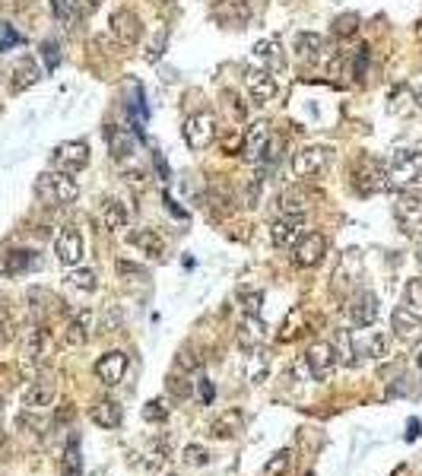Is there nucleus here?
Returning <instances> with one entry per match:
<instances>
[{"instance_id": "aec40b11", "label": "nucleus", "mask_w": 422, "mask_h": 476, "mask_svg": "<svg viewBox=\"0 0 422 476\" xmlns=\"http://www.w3.org/2000/svg\"><path fill=\"white\" fill-rule=\"evenodd\" d=\"M124 374H128V353H121V349H111V353H105L96 362V378L102 384H108V387L121 384Z\"/></svg>"}, {"instance_id": "ea45409f", "label": "nucleus", "mask_w": 422, "mask_h": 476, "mask_svg": "<svg viewBox=\"0 0 422 476\" xmlns=\"http://www.w3.org/2000/svg\"><path fill=\"white\" fill-rule=\"evenodd\" d=\"M185 463L187 467H204V463H210V451H206L204 444H187L185 448Z\"/></svg>"}, {"instance_id": "79ce46f5", "label": "nucleus", "mask_w": 422, "mask_h": 476, "mask_svg": "<svg viewBox=\"0 0 422 476\" xmlns=\"http://www.w3.org/2000/svg\"><path fill=\"white\" fill-rule=\"evenodd\" d=\"M356 29H359V16H356V13H346V16L333 19V32H337V35H356Z\"/></svg>"}, {"instance_id": "cd10ccee", "label": "nucleus", "mask_w": 422, "mask_h": 476, "mask_svg": "<svg viewBox=\"0 0 422 476\" xmlns=\"http://www.w3.org/2000/svg\"><path fill=\"white\" fill-rule=\"evenodd\" d=\"M39 267V254L29 251V248H16V251H7L4 260H0V273L7 276H20V273H29Z\"/></svg>"}, {"instance_id": "393cba45", "label": "nucleus", "mask_w": 422, "mask_h": 476, "mask_svg": "<svg viewBox=\"0 0 422 476\" xmlns=\"http://www.w3.org/2000/svg\"><path fill=\"white\" fill-rule=\"evenodd\" d=\"M130 245L140 254H147L149 260L166 257V238H162L156 228H134V232H130Z\"/></svg>"}, {"instance_id": "bb28decb", "label": "nucleus", "mask_w": 422, "mask_h": 476, "mask_svg": "<svg viewBox=\"0 0 422 476\" xmlns=\"http://www.w3.org/2000/svg\"><path fill=\"white\" fill-rule=\"evenodd\" d=\"M105 137H108V149H111V159H115V162H128L137 152V137L128 127H108Z\"/></svg>"}, {"instance_id": "473e14b6", "label": "nucleus", "mask_w": 422, "mask_h": 476, "mask_svg": "<svg viewBox=\"0 0 422 476\" xmlns=\"http://www.w3.org/2000/svg\"><path fill=\"white\" fill-rule=\"evenodd\" d=\"M89 416L99 429H118L121 419H124V410L115 403V400H99V403L89 410Z\"/></svg>"}, {"instance_id": "e433bc0d", "label": "nucleus", "mask_w": 422, "mask_h": 476, "mask_svg": "<svg viewBox=\"0 0 422 476\" xmlns=\"http://www.w3.org/2000/svg\"><path fill=\"white\" fill-rule=\"evenodd\" d=\"M166 44H168V29H166V25H159V29H156V35L149 38V44H147V61L149 63L159 61V57L166 54Z\"/></svg>"}, {"instance_id": "6ab92c4d", "label": "nucleus", "mask_w": 422, "mask_h": 476, "mask_svg": "<svg viewBox=\"0 0 422 476\" xmlns=\"http://www.w3.org/2000/svg\"><path fill=\"white\" fill-rule=\"evenodd\" d=\"M305 235V216H283L270 222V238L276 248H292Z\"/></svg>"}, {"instance_id": "6e6552de", "label": "nucleus", "mask_w": 422, "mask_h": 476, "mask_svg": "<svg viewBox=\"0 0 422 476\" xmlns=\"http://www.w3.org/2000/svg\"><path fill=\"white\" fill-rule=\"evenodd\" d=\"M273 127H270V121H254V124L244 130V143H242V156L248 159L251 165L263 162V156H267V146L273 143Z\"/></svg>"}, {"instance_id": "4d7b16f0", "label": "nucleus", "mask_w": 422, "mask_h": 476, "mask_svg": "<svg viewBox=\"0 0 422 476\" xmlns=\"http://www.w3.org/2000/svg\"><path fill=\"white\" fill-rule=\"evenodd\" d=\"M416 257L422 260V235H419V245H416Z\"/></svg>"}, {"instance_id": "1a4fd4ad", "label": "nucleus", "mask_w": 422, "mask_h": 476, "mask_svg": "<svg viewBox=\"0 0 422 476\" xmlns=\"http://www.w3.org/2000/svg\"><path fill=\"white\" fill-rule=\"evenodd\" d=\"M54 254H58V260L64 267H80V260H83V254H86V245H83V235H80L77 226L61 228L58 238H54Z\"/></svg>"}, {"instance_id": "f704fd0d", "label": "nucleus", "mask_w": 422, "mask_h": 476, "mask_svg": "<svg viewBox=\"0 0 422 476\" xmlns=\"http://www.w3.org/2000/svg\"><path fill=\"white\" fill-rule=\"evenodd\" d=\"M80 470H83V457H80V438L70 435V441H67V448H64V473L77 476Z\"/></svg>"}, {"instance_id": "864d4df0", "label": "nucleus", "mask_w": 422, "mask_h": 476, "mask_svg": "<svg viewBox=\"0 0 422 476\" xmlns=\"http://www.w3.org/2000/svg\"><path fill=\"white\" fill-rule=\"evenodd\" d=\"M409 89H413V102H416V105L422 108V76H419V80H416V83H413V86H409Z\"/></svg>"}, {"instance_id": "7c9ffc66", "label": "nucleus", "mask_w": 422, "mask_h": 476, "mask_svg": "<svg viewBox=\"0 0 422 476\" xmlns=\"http://www.w3.org/2000/svg\"><path fill=\"white\" fill-rule=\"evenodd\" d=\"M263 340H267L263 321H261V317H254V315H244L242 324H238V343H242L244 349H257Z\"/></svg>"}, {"instance_id": "2f4dec72", "label": "nucleus", "mask_w": 422, "mask_h": 476, "mask_svg": "<svg viewBox=\"0 0 422 476\" xmlns=\"http://www.w3.org/2000/svg\"><path fill=\"white\" fill-rule=\"evenodd\" d=\"M128 222H130L128 207H124L118 197H108V200L102 203V226L108 228V232H121V228H128Z\"/></svg>"}, {"instance_id": "603ef678", "label": "nucleus", "mask_w": 422, "mask_h": 476, "mask_svg": "<svg viewBox=\"0 0 422 476\" xmlns=\"http://www.w3.org/2000/svg\"><path fill=\"white\" fill-rule=\"evenodd\" d=\"M407 441H416L419 438V419H409V425H407Z\"/></svg>"}, {"instance_id": "72a5a7b5", "label": "nucleus", "mask_w": 422, "mask_h": 476, "mask_svg": "<svg viewBox=\"0 0 422 476\" xmlns=\"http://www.w3.org/2000/svg\"><path fill=\"white\" fill-rule=\"evenodd\" d=\"M67 283L80 292H96L99 289V276H96V270H89V267H70Z\"/></svg>"}, {"instance_id": "de8ad7c7", "label": "nucleus", "mask_w": 422, "mask_h": 476, "mask_svg": "<svg viewBox=\"0 0 422 476\" xmlns=\"http://www.w3.org/2000/svg\"><path fill=\"white\" fill-rule=\"evenodd\" d=\"M289 457H292L289 451H280V454H273V460H267L263 473H267V476H276L280 470H286V467H289Z\"/></svg>"}, {"instance_id": "a211bd4d", "label": "nucleus", "mask_w": 422, "mask_h": 476, "mask_svg": "<svg viewBox=\"0 0 422 476\" xmlns=\"http://www.w3.org/2000/svg\"><path fill=\"white\" fill-rule=\"evenodd\" d=\"M51 353V334H48L42 324H32L23 336V359L32 362V365H42Z\"/></svg>"}, {"instance_id": "37998d69", "label": "nucleus", "mask_w": 422, "mask_h": 476, "mask_svg": "<svg viewBox=\"0 0 422 476\" xmlns=\"http://www.w3.org/2000/svg\"><path fill=\"white\" fill-rule=\"evenodd\" d=\"M143 419L147 422H162V419H168V406H162V400H149L143 406Z\"/></svg>"}, {"instance_id": "5701e85b", "label": "nucleus", "mask_w": 422, "mask_h": 476, "mask_svg": "<svg viewBox=\"0 0 422 476\" xmlns=\"http://www.w3.org/2000/svg\"><path fill=\"white\" fill-rule=\"evenodd\" d=\"M54 397H58V384H54L51 378H39L32 381V384L26 387V393H23V406L26 410H45V406L54 403Z\"/></svg>"}, {"instance_id": "39448f33", "label": "nucleus", "mask_w": 422, "mask_h": 476, "mask_svg": "<svg viewBox=\"0 0 422 476\" xmlns=\"http://www.w3.org/2000/svg\"><path fill=\"white\" fill-rule=\"evenodd\" d=\"M181 133H185V143L191 146V149H206V146L216 140V114H213L210 108H200V111H194L191 118L185 121Z\"/></svg>"}, {"instance_id": "bf43d9fd", "label": "nucleus", "mask_w": 422, "mask_h": 476, "mask_svg": "<svg viewBox=\"0 0 422 476\" xmlns=\"http://www.w3.org/2000/svg\"><path fill=\"white\" fill-rule=\"evenodd\" d=\"M0 441H4V432H0Z\"/></svg>"}, {"instance_id": "ddd939ff", "label": "nucleus", "mask_w": 422, "mask_h": 476, "mask_svg": "<svg viewBox=\"0 0 422 476\" xmlns=\"http://www.w3.org/2000/svg\"><path fill=\"white\" fill-rule=\"evenodd\" d=\"M378 295L371 289H359L356 295L346 302V315H349L352 327H368V324L378 321Z\"/></svg>"}, {"instance_id": "b1692460", "label": "nucleus", "mask_w": 422, "mask_h": 476, "mask_svg": "<svg viewBox=\"0 0 422 476\" xmlns=\"http://www.w3.org/2000/svg\"><path fill=\"white\" fill-rule=\"evenodd\" d=\"M276 207H280L283 216H305V209L311 207V194H308V188L302 181L289 184V188L280 194V203H276Z\"/></svg>"}, {"instance_id": "c03bdc74", "label": "nucleus", "mask_w": 422, "mask_h": 476, "mask_svg": "<svg viewBox=\"0 0 422 476\" xmlns=\"http://www.w3.org/2000/svg\"><path fill=\"white\" fill-rule=\"evenodd\" d=\"M261 305H263V292H244V298H242V311L244 315H254V317H261Z\"/></svg>"}, {"instance_id": "c85d7f7f", "label": "nucleus", "mask_w": 422, "mask_h": 476, "mask_svg": "<svg viewBox=\"0 0 422 476\" xmlns=\"http://www.w3.org/2000/svg\"><path fill=\"white\" fill-rule=\"evenodd\" d=\"M42 80V67L35 57H20L13 67V80H10V89L13 92H26V89H32L35 83Z\"/></svg>"}, {"instance_id": "9d476101", "label": "nucleus", "mask_w": 422, "mask_h": 476, "mask_svg": "<svg viewBox=\"0 0 422 476\" xmlns=\"http://www.w3.org/2000/svg\"><path fill=\"white\" fill-rule=\"evenodd\" d=\"M289 251H292V264L295 267H318L321 260H324V254H327V238L324 235H318V232H305L292 248H289Z\"/></svg>"}, {"instance_id": "58836bf2", "label": "nucleus", "mask_w": 422, "mask_h": 476, "mask_svg": "<svg viewBox=\"0 0 422 476\" xmlns=\"http://www.w3.org/2000/svg\"><path fill=\"white\" fill-rule=\"evenodd\" d=\"M403 295H407V305L413 311H422V276H413L407 279V289H403Z\"/></svg>"}, {"instance_id": "412c9836", "label": "nucleus", "mask_w": 422, "mask_h": 476, "mask_svg": "<svg viewBox=\"0 0 422 476\" xmlns=\"http://www.w3.org/2000/svg\"><path fill=\"white\" fill-rule=\"evenodd\" d=\"M92 327H96V315H92V308L73 311L70 321H67L64 340L70 343V346H86V343L92 340Z\"/></svg>"}, {"instance_id": "a18cd8bd", "label": "nucleus", "mask_w": 422, "mask_h": 476, "mask_svg": "<svg viewBox=\"0 0 422 476\" xmlns=\"http://www.w3.org/2000/svg\"><path fill=\"white\" fill-rule=\"evenodd\" d=\"M200 365V359H197V353H187V349H181L178 355H175V372H191L194 374V368Z\"/></svg>"}, {"instance_id": "4be33fe9", "label": "nucleus", "mask_w": 422, "mask_h": 476, "mask_svg": "<svg viewBox=\"0 0 422 476\" xmlns=\"http://www.w3.org/2000/svg\"><path fill=\"white\" fill-rule=\"evenodd\" d=\"M390 327H394L397 340L416 343L422 336V317L416 315L413 308H394V315H390Z\"/></svg>"}, {"instance_id": "13d9d810", "label": "nucleus", "mask_w": 422, "mask_h": 476, "mask_svg": "<svg viewBox=\"0 0 422 476\" xmlns=\"http://www.w3.org/2000/svg\"><path fill=\"white\" fill-rule=\"evenodd\" d=\"M156 4H168V0H156Z\"/></svg>"}, {"instance_id": "a19ab883", "label": "nucleus", "mask_w": 422, "mask_h": 476, "mask_svg": "<svg viewBox=\"0 0 422 476\" xmlns=\"http://www.w3.org/2000/svg\"><path fill=\"white\" fill-rule=\"evenodd\" d=\"M42 57H45V70H58L61 63V48L54 38H48V42H42Z\"/></svg>"}, {"instance_id": "f03ea898", "label": "nucleus", "mask_w": 422, "mask_h": 476, "mask_svg": "<svg viewBox=\"0 0 422 476\" xmlns=\"http://www.w3.org/2000/svg\"><path fill=\"white\" fill-rule=\"evenodd\" d=\"M387 184V169L378 162L368 152H359L356 162H352V190L359 197H371Z\"/></svg>"}, {"instance_id": "5fc2aeb1", "label": "nucleus", "mask_w": 422, "mask_h": 476, "mask_svg": "<svg viewBox=\"0 0 422 476\" xmlns=\"http://www.w3.org/2000/svg\"><path fill=\"white\" fill-rule=\"evenodd\" d=\"M70 419H73V406L67 403V410H61V413H58V422H70Z\"/></svg>"}, {"instance_id": "f257e3e1", "label": "nucleus", "mask_w": 422, "mask_h": 476, "mask_svg": "<svg viewBox=\"0 0 422 476\" xmlns=\"http://www.w3.org/2000/svg\"><path fill=\"white\" fill-rule=\"evenodd\" d=\"M387 184L400 188L403 194H422V152L397 149L387 165Z\"/></svg>"}, {"instance_id": "0eeeda50", "label": "nucleus", "mask_w": 422, "mask_h": 476, "mask_svg": "<svg viewBox=\"0 0 422 476\" xmlns=\"http://www.w3.org/2000/svg\"><path fill=\"white\" fill-rule=\"evenodd\" d=\"M51 165L64 175H77L89 165V143L86 140H67V143L54 146L51 152Z\"/></svg>"}, {"instance_id": "a878e982", "label": "nucleus", "mask_w": 422, "mask_h": 476, "mask_svg": "<svg viewBox=\"0 0 422 476\" xmlns=\"http://www.w3.org/2000/svg\"><path fill=\"white\" fill-rule=\"evenodd\" d=\"M238 432H244V413L238 410V406H232V410H223V413H219V416L210 422V435H213V438H223V441L235 438Z\"/></svg>"}, {"instance_id": "4c0bfd02", "label": "nucleus", "mask_w": 422, "mask_h": 476, "mask_svg": "<svg viewBox=\"0 0 422 476\" xmlns=\"http://www.w3.org/2000/svg\"><path fill=\"white\" fill-rule=\"evenodd\" d=\"M166 384H168V391H172V397L185 400V397H191V393H194V384H197V381H187L181 372H172Z\"/></svg>"}, {"instance_id": "8fccbe9b", "label": "nucleus", "mask_w": 422, "mask_h": 476, "mask_svg": "<svg viewBox=\"0 0 422 476\" xmlns=\"http://www.w3.org/2000/svg\"><path fill=\"white\" fill-rule=\"evenodd\" d=\"M197 391H200V400L210 406V403H213V393H216V391H213V381H210V378H200V381H197Z\"/></svg>"}, {"instance_id": "20e7f679", "label": "nucleus", "mask_w": 422, "mask_h": 476, "mask_svg": "<svg viewBox=\"0 0 422 476\" xmlns=\"http://www.w3.org/2000/svg\"><path fill=\"white\" fill-rule=\"evenodd\" d=\"M333 162V149L330 146H305L292 156V175L295 178H321Z\"/></svg>"}, {"instance_id": "c9c22d12", "label": "nucleus", "mask_w": 422, "mask_h": 476, "mask_svg": "<svg viewBox=\"0 0 422 476\" xmlns=\"http://www.w3.org/2000/svg\"><path fill=\"white\" fill-rule=\"evenodd\" d=\"M54 13H58L61 25H77V19H80V0H54Z\"/></svg>"}, {"instance_id": "9b49d317", "label": "nucleus", "mask_w": 422, "mask_h": 476, "mask_svg": "<svg viewBox=\"0 0 422 476\" xmlns=\"http://www.w3.org/2000/svg\"><path fill=\"white\" fill-rule=\"evenodd\" d=\"M111 35H115L118 44H124V48H134V44H140V35H143V23L140 16H137L134 10H115L111 13Z\"/></svg>"}, {"instance_id": "2eb2a0df", "label": "nucleus", "mask_w": 422, "mask_h": 476, "mask_svg": "<svg viewBox=\"0 0 422 476\" xmlns=\"http://www.w3.org/2000/svg\"><path fill=\"white\" fill-rule=\"evenodd\" d=\"M394 216L403 235H422V194H403L394 203Z\"/></svg>"}, {"instance_id": "3c124183", "label": "nucleus", "mask_w": 422, "mask_h": 476, "mask_svg": "<svg viewBox=\"0 0 422 476\" xmlns=\"http://www.w3.org/2000/svg\"><path fill=\"white\" fill-rule=\"evenodd\" d=\"M99 6H102V0H80V16H89V13H96Z\"/></svg>"}, {"instance_id": "423d86ee", "label": "nucleus", "mask_w": 422, "mask_h": 476, "mask_svg": "<svg viewBox=\"0 0 422 476\" xmlns=\"http://www.w3.org/2000/svg\"><path fill=\"white\" fill-rule=\"evenodd\" d=\"M349 346H352V355L375 362V359H384V355H387L390 336L384 334V330H378L375 324H368V327H359L356 334L349 336Z\"/></svg>"}, {"instance_id": "c756f323", "label": "nucleus", "mask_w": 422, "mask_h": 476, "mask_svg": "<svg viewBox=\"0 0 422 476\" xmlns=\"http://www.w3.org/2000/svg\"><path fill=\"white\" fill-rule=\"evenodd\" d=\"M254 57L261 61V67L273 70V73H280V70L286 67V54H283V44L276 42V38H261V42L254 44Z\"/></svg>"}, {"instance_id": "7ed1b4c3", "label": "nucleus", "mask_w": 422, "mask_h": 476, "mask_svg": "<svg viewBox=\"0 0 422 476\" xmlns=\"http://www.w3.org/2000/svg\"><path fill=\"white\" fill-rule=\"evenodd\" d=\"M39 194L45 197V200H51L54 207H70V203H77L80 197V184L73 181V175H64V171H45V175H39Z\"/></svg>"}, {"instance_id": "f8f14e48", "label": "nucleus", "mask_w": 422, "mask_h": 476, "mask_svg": "<svg viewBox=\"0 0 422 476\" xmlns=\"http://www.w3.org/2000/svg\"><path fill=\"white\" fill-rule=\"evenodd\" d=\"M244 86H248V95L254 102H261V105H267V102L276 99V92H280V83H276V73L267 67H251L248 73H244Z\"/></svg>"}, {"instance_id": "09e8293b", "label": "nucleus", "mask_w": 422, "mask_h": 476, "mask_svg": "<svg viewBox=\"0 0 422 476\" xmlns=\"http://www.w3.org/2000/svg\"><path fill=\"white\" fill-rule=\"evenodd\" d=\"M23 38L16 35L10 25H0V51H7V48H13V44H20Z\"/></svg>"}, {"instance_id": "dca6fc26", "label": "nucleus", "mask_w": 422, "mask_h": 476, "mask_svg": "<svg viewBox=\"0 0 422 476\" xmlns=\"http://www.w3.org/2000/svg\"><path fill=\"white\" fill-rule=\"evenodd\" d=\"M213 19L225 29H242L251 23V6L248 0H216L213 4Z\"/></svg>"}, {"instance_id": "f3484780", "label": "nucleus", "mask_w": 422, "mask_h": 476, "mask_svg": "<svg viewBox=\"0 0 422 476\" xmlns=\"http://www.w3.org/2000/svg\"><path fill=\"white\" fill-rule=\"evenodd\" d=\"M327 54H330V42L324 35H318V32H299L295 35V57L302 63H321L327 61Z\"/></svg>"}, {"instance_id": "6e6d98bb", "label": "nucleus", "mask_w": 422, "mask_h": 476, "mask_svg": "<svg viewBox=\"0 0 422 476\" xmlns=\"http://www.w3.org/2000/svg\"><path fill=\"white\" fill-rule=\"evenodd\" d=\"M416 368H419V374H422V349H419V355H416Z\"/></svg>"}, {"instance_id": "49530a36", "label": "nucleus", "mask_w": 422, "mask_h": 476, "mask_svg": "<svg viewBox=\"0 0 422 476\" xmlns=\"http://www.w3.org/2000/svg\"><path fill=\"white\" fill-rule=\"evenodd\" d=\"M302 311H289V317H286V327H283V334H280V340H292V336H299L302 334Z\"/></svg>"}, {"instance_id": "4468645a", "label": "nucleus", "mask_w": 422, "mask_h": 476, "mask_svg": "<svg viewBox=\"0 0 422 476\" xmlns=\"http://www.w3.org/2000/svg\"><path fill=\"white\" fill-rule=\"evenodd\" d=\"M305 362H308V372H311L314 381H327L333 372H337V365H340L337 349H333L330 343H311Z\"/></svg>"}]
</instances>
